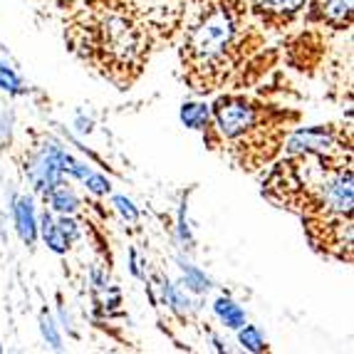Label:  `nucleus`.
<instances>
[{
  "label": "nucleus",
  "instance_id": "nucleus-8",
  "mask_svg": "<svg viewBox=\"0 0 354 354\" xmlns=\"http://www.w3.org/2000/svg\"><path fill=\"white\" fill-rule=\"evenodd\" d=\"M15 223H18V233L25 245H35L37 221H35V211H32V201H30L28 196H23V198L15 203Z\"/></svg>",
  "mask_w": 354,
  "mask_h": 354
},
{
  "label": "nucleus",
  "instance_id": "nucleus-16",
  "mask_svg": "<svg viewBox=\"0 0 354 354\" xmlns=\"http://www.w3.org/2000/svg\"><path fill=\"white\" fill-rule=\"evenodd\" d=\"M40 327H42V337L48 339L50 347H55V349L62 347V339H59V335H57V330H55V322L50 319V315H42V317H40Z\"/></svg>",
  "mask_w": 354,
  "mask_h": 354
},
{
  "label": "nucleus",
  "instance_id": "nucleus-9",
  "mask_svg": "<svg viewBox=\"0 0 354 354\" xmlns=\"http://www.w3.org/2000/svg\"><path fill=\"white\" fill-rule=\"evenodd\" d=\"M40 230H42L45 243L50 245V250H55V253H59V255L70 250V241H67V236L59 230L57 221H55L48 211H45V216H42V221H40Z\"/></svg>",
  "mask_w": 354,
  "mask_h": 354
},
{
  "label": "nucleus",
  "instance_id": "nucleus-3",
  "mask_svg": "<svg viewBox=\"0 0 354 354\" xmlns=\"http://www.w3.org/2000/svg\"><path fill=\"white\" fill-rule=\"evenodd\" d=\"M92 35H95L92 50L100 55L104 65L109 62V65H117V70H124L136 65V59L142 57L144 35L127 15L109 12L100 18L92 28Z\"/></svg>",
  "mask_w": 354,
  "mask_h": 354
},
{
  "label": "nucleus",
  "instance_id": "nucleus-14",
  "mask_svg": "<svg viewBox=\"0 0 354 354\" xmlns=\"http://www.w3.org/2000/svg\"><path fill=\"white\" fill-rule=\"evenodd\" d=\"M238 339H241V344L248 352H266L268 349V344H266V339H263V335H260V330L258 327H253V325H243V327H238Z\"/></svg>",
  "mask_w": 354,
  "mask_h": 354
},
{
  "label": "nucleus",
  "instance_id": "nucleus-10",
  "mask_svg": "<svg viewBox=\"0 0 354 354\" xmlns=\"http://www.w3.org/2000/svg\"><path fill=\"white\" fill-rule=\"evenodd\" d=\"M45 198L50 201V206L55 208L57 213H65V216H70V213H75L77 208H80V201H77V196L72 194L70 189H67L65 183L59 181L55 183L53 189L45 194Z\"/></svg>",
  "mask_w": 354,
  "mask_h": 354
},
{
  "label": "nucleus",
  "instance_id": "nucleus-5",
  "mask_svg": "<svg viewBox=\"0 0 354 354\" xmlns=\"http://www.w3.org/2000/svg\"><path fill=\"white\" fill-rule=\"evenodd\" d=\"M344 144L337 139L330 127H315V129H300L288 139L290 153H315V156H327V159H342Z\"/></svg>",
  "mask_w": 354,
  "mask_h": 354
},
{
  "label": "nucleus",
  "instance_id": "nucleus-19",
  "mask_svg": "<svg viewBox=\"0 0 354 354\" xmlns=\"http://www.w3.org/2000/svg\"><path fill=\"white\" fill-rule=\"evenodd\" d=\"M57 225H59V230L67 236V241H70V243H75L77 238H80V225H77L72 218H67L65 213H62V218L57 221Z\"/></svg>",
  "mask_w": 354,
  "mask_h": 354
},
{
  "label": "nucleus",
  "instance_id": "nucleus-18",
  "mask_svg": "<svg viewBox=\"0 0 354 354\" xmlns=\"http://www.w3.org/2000/svg\"><path fill=\"white\" fill-rule=\"evenodd\" d=\"M84 183L89 186V191L97 196H104L109 194V181H106L104 176H97V174H89L87 178H84Z\"/></svg>",
  "mask_w": 354,
  "mask_h": 354
},
{
  "label": "nucleus",
  "instance_id": "nucleus-4",
  "mask_svg": "<svg viewBox=\"0 0 354 354\" xmlns=\"http://www.w3.org/2000/svg\"><path fill=\"white\" fill-rule=\"evenodd\" d=\"M313 248L339 260H352V221L349 216H305Z\"/></svg>",
  "mask_w": 354,
  "mask_h": 354
},
{
  "label": "nucleus",
  "instance_id": "nucleus-11",
  "mask_svg": "<svg viewBox=\"0 0 354 354\" xmlns=\"http://www.w3.org/2000/svg\"><path fill=\"white\" fill-rule=\"evenodd\" d=\"M216 315L223 319V325L230 327V330H238V327L245 325V313L230 297H218L216 300Z\"/></svg>",
  "mask_w": 354,
  "mask_h": 354
},
{
  "label": "nucleus",
  "instance_id": "nucleus-7",
  "mask_svg": "<svg viewBox=\"0 0 354 354\" xmlns=\"http://www.w3.org/2000/svg\"><path fill=\"white\" fill-rule=\"evenodd\" d=\"M319 18L332 28H349L352 25V0H317Z\"/></svg>",
  "mask_w": 354,
  "mask_h": 354
},
{
  "label": "nucleus",
  "instance_id": "nucleus-12",
  "mask_svg": "<svg viewBox=\"0 0 354 354\" xmlns=\"http://www.w3.org/2000/svg\"><path fill=\"white\" fill-rule=\"evenodd\" d=\"M181 119L183 124L191 127V129H203L211 119V106L208 104H196V102H186L181 106Z\"/></svg>",
  "mask_w": 354,
  "mask_h": 354
},
{
  "label": "nucleus",
  "instance_id": "nucleus-17",
  "mask_svg": "<svg viewBox=\"0 0 354 354\" xmlns=\"http://www.w3.org/2000/svg\"><path fill=\"white\" fill-rule=\"evenodd\" d=\"M114 206H117V211L124 216V221H129V223H136V221H139V211H136L134 203H131L129 198H124V196H114Z\"/></svg>",
  "mask_w": 354,
  "mask_h": 354
},
{
  "label": "nucleus",
  "instance_id": "nucleus-15",
  "mask_svg": "<svg viewBox=\"0 0 354 354\" xmlns=\"http://www.w3.org/2000/svg\"><path fill=\"white\" fill-rule=\"evenodd\" d=\"M0 87L6 89V92H10V95H20L23 92V84H20L18 75L8 65H3V62H0Z\"/></svg>",
  "mask_w": 354,
  "mask_h": 354
},
{
  "label": "nucleus",
  "instance_id": "nucleus-2",
  "mask_svg": "<svg viewBox=\"0 0 354 354\" xmlns=\"http://www.w3.org/2000/svg\"><path fill=\"white\" fill-rule=\"evenodd\" d=\"M216 129L241 156V169L268 164L288 136V119L263 102L245 95H223L211 106Z\"/></svg>",
  "mask_w": 354,
  "mask_h": 354
},
{
  "label": "nucleus",
  "instance_id": "nucleus-1",
  "mask_svg": "<svg viewBox=\"0 0 354 354\" xmlns=\"http://www.w3.org/2000/svg\"><path fill=\"white\" fill-rule=\"evenodd\" d=\"M245 57V3L241 0H216L181 48L183 72L196 92L221 87Z\"/></svg>",
  "mask_w": 354,
  "mask_h": 354
},
{
  "label": "nucleus",
  "instance_id": "nucleus-6",
  "mask_svg": "<svg viewBox=\"0 0 354 354\" xmlns=\"http://www.w3.org/2000/svg\"><path fill=\"white\" fill-rule=\"evenodd\" d=\"M243 3L263 20V25L270 28L288 25L307 6V0H243Z\"/></svg>",
  "mask_w": 354,
  "mask_h": 354
},
{
  "label": "nucleus",
  "instance_id": "nucleus-13",
  "mask_svg": "<svg viewBox=\"0 0 354 354\" xmlns=\"http://www.w3.org/2000/svg\"><path fill=\"white\" fill-rule=\"evenodd\" d=\"M178 263H181L183 278H186L189 290H194V292H208V290H211V280H208L201 270H196V268L191 266V263H186L183 258H178Z\"/></svg>",
  "mask_w": 354,
  "mask_h": 354
}]
</instances>
